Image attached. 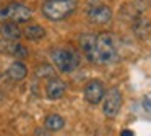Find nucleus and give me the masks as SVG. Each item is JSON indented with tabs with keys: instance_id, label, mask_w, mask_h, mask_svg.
<instances>
[{
	"instance_id": "nucleus-1",
	"label": "nucleus",
	"mask_w": 151,
	"mask_h": 136,
	"mask_svg": "<svg viewBox=\"0 0 151 136\" xmlns=\"http://www.w3.org/2000/svg\"><path fill=\"white\" fill-rule=\"evenodd\" d=\"M80 47L86 58L96 65H111L119 60L117 39L112 32L83 34L80 37Z\"/></svg>"
},
{
	"instance_id": "nucleus-2",
	"label": "nucleus",
	"mask_w": 151,
	"mask_h": 136,
	"mask_svg": "<svg viewBox=\"0 0 151 136\" xmlns=\"http://www.w3.org/2000/svg\"><path fill=\"white\" fill-rule=\"evenodd\" d=\"M76 10V0H46L42 5V15L50 21L65 19Z\"/></svg>"
},
{
	"instance_id": "nucleus-3",
	"label": "nucleus",
	"mask_w": 151,
	"mask_h": 136,
	"mask_svg": "<svg viewBox=\"0 0 151 136\" xmlns=\"http://www.w3.org/2000/svg\"><path fill=\"white\" fill-rule=\"evenodd\" d=\"M52 62L57 67V70L62 73H70V71L76 70L80 65V55L73 49H55L52 50Z\"/></svg>"
},
{
	"instance_id": "nucleus-4",
	"label": "nucleus",
	"mask_w": 151,
	"mask_h": 136,
	"mask_svg": "<svg viewBox=\"0 0 151 136\" xmlns=\"http://www.w3.org/2000/svg\"><path fill=\"white\" fill-rule=\"evenodd\" d=\"M33 18V10L23 3H8L0 6V21H13V23H24Z\"/></svg>"
},
{
	"instance_id": "nucleus-5",
	"label": "nucleus",
	"mask_w": 151,
	"mask_h": 136,
	"mask_svg": "<svg viewBox=\"0 0 151 136\" xmlns=\"http://www.w3.org/2000/svg\"><path fill=\"white\" fill-rule=\"evenodd\" d=\"M120 109H122V92L117 87H112L104 96V105H102L104 115L109 117V118H114L120 112Z\"/></svg>"
},
{
	"instance_id": "nucleus-6",
	"label": "nucleus",
	"mask_w": 151,
	"mask_h": 136,
	"mask_svg": "<svg viewBox=\"0 0 151 136\" xmlns=\"http://www.w3.org/2000/svg\"><path fill=\"white\" fill-rule=\"evenodd\" d=\"M83 94H85L86 102L96 105V104H99L102 99H104V96H106V86L99 79H91L85 86Z\"/></svg>"
},
{
	"instance_id": "nucleus-7",
	"label": "nucleus",
	"mask_w": 151,
	"mask_h": 136,
	"mask_svg": "<svg viewBox=\"0 0 151 136\" xmlns=\"http://www.w3.org/2000/svg\"><path fill=\"white\" fill-rule=\"evenodd\" d=\"M111 18H112V10L107 5L99 3V5H94L88 10V19L96 23V24H106L107 21H111Z\"/></svg>"
},
{
	"instance_id": "nucleus-8",
	"label": "nucleus",
	"mask_w": 151,
	"mask_h": 136,
	"mask_svg": "<svg viewBox=\"0 0 151 136\" xmlns=\"http://www.w3.org/2000/svg\"><path fill=\"white\" fill-rule=\"evenodd\" d=\"M21 29L17 23L13 21H5L4 24L0 26V36L4 37V41H12V42H17L18 39L21 37Z\"/></svg>"
},
{
	"instance_id": "nucleus-9",
	"label": "nucleus",
	"mask_w": 151,
	"mask_h": 136,
	"mask_svg": "<svg viewBox=\"0 0 151 136\" xmlns=\"http://www.w3.org/2000/svg\"><path fill=\"white\" fill-rule=\"evenodd\" d=\"M65 89H67V86L62 79L52 78L46 86V96L49 97V99H60V97L63 96V92H65Z\"/></svg>"
},
{
	"instance_id": "nucleus-10",
	"label": "nucleus",
	"mask_w": 151,
	"mask_h": 136,
	"mask_svg": "<svg viewBox=\"0 0 151 136\" xmlns=\"http://www.w3.org/2000/svg\"><path fill=\"white\" fill-rule=\"evenodd\" d=\"M7 74H8V78H10L12 81H21V79L26 78L28 68H26V65H24L23 62H13V63L8 67Z\"/></svg>"
},
{
	"instance_id": "nucleus-11",
	"label": "nucleus",
	"mask_w": 151,
	"mask_h": 136,
	"mask_svg": "<svg viewBox=\"0 0 151 136\" xmlns=\"http://www.w3.org/2000/svg\"><path fill=\"white\" fill-rule=\"evenodd\" d=\"M63 125H65V120L60 115H57V113H49L46 117V120H44V126L49 131H59V130L63 128Z\"/></svg>"
},
{
	"instance_id": "nucleus-12",
	"label": "nucleus",
	"mask_w": 151,
	"mask_h": 136,
	"mask_svg": "<svg viewBox=\"0 0 151 136\" xmlns=\"http://www.w3.org/2000/svg\"><path fill=\"white\" fill-rule=\"evenodd\" d=\"M23 32L29 41H41V39L46 37V29L41 24H29L24 28Z\"/></svg>"
},
{
	"instance_id": "nucleus-13",
	"label": "nucleus",
	"mask_w": 151,
	"mask_h": 136,
	"mask_svg": "<svg viewBox=\"0 0 151 136\" xmlns=\"http://www.w3.org/2000/svg\"><path fill=\"white\" fill-rule=\"evenodd\" d=\"M34 76L36 78H54V68L50 67L49 63H42L39 65V67L36 68V71H34Z\"/></svg>"
},
{
	"instance_id": "nucleus-14",
	"label": "nucleus",
	"mask_w": 151,
	"mask_h": 136,
	"mask_svg": "<svg viewBox=\"0 0 151 136\" xmlns=\"http://www.w3.org/2000/svg\"><path fill=\"white\" fill-rule=\"evenodd\" d=\"M34 136H49V130L47 128H37L34 131Z\"/></svg>"
},
{
	"instance_id": "nucleus-15",
	"label": "nucleus",
	"mask_w": 151,
	"mask_h": 136,
	"mask_svg": "<svg viewBox=\"0 0 151 136\" xmlns=\"http://www.w3.org/2000/svg\"><path fill=\"white\" fill-rule=\"evenodd\" d=\"M120 136H133V131H132V130H124V131L120 133Z\"/></svg>"
},
{
	"instance_id": "nucleus-16",
	"label": "nucleus",
	"mask_w": 151,
	"mask_h": 136,
	"mask_svg": "<svg viewBox=\"0 0 151 136\" xmlns=\"http://www.w3.org/2000/svg\"><path fill=\"white\" fill-rule=\"evenodd\" d=\"M4 100V94H2V91H0V102Z\"/></svg>"
}]
</instances>
